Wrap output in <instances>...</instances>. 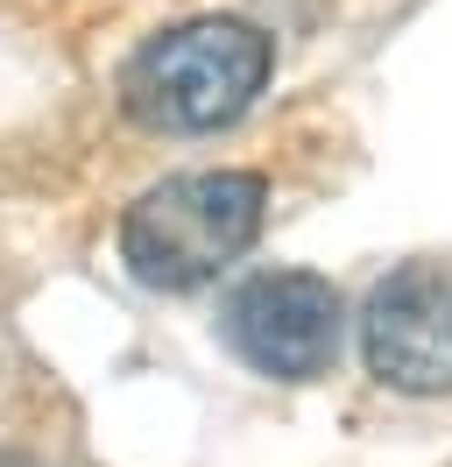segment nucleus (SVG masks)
<instances>
[{
  "label": "nucleus",
  "instance_id": "f257e3e1",
  "mask_svg": "<svg viewBox=\"0 0 452 467\" xmlns=\"http://www.w3.org/2000/svg\"><path fill=\"white\" fill-rule=\"evenodd\" d=\"M262 86H269V36L233 15H205L149 36L128 57L120 107L156 135H205L248 114Z\"/></svg>",
  "mask_w": 452,
  "mask_h": 467
},
{
  "label": "nucleus",
  "instance_id": "f03ea898",
  "mask_svg": "<svg viewBox=\"0 0 452 467\" xmlns=\"http://www.w3.org/2000/svg\"><path fill=\"white\" fill-rule=\"evenodd\" d=\"M262 205L269 184L254 171L163 177L120 213V263L149 291H198L262 234Z\"/></svg>",
  "mask_w": 452,
  "mask_h": 467
},
{
  "label": "nucleus",
  "instance_id": "7ed1b4c3",
  "mask_svg": "<svg viewBox=\"0 0 452 467\" xmlns=\"http://www.w3.org/2000/svg\"><path fill=\"white\" fill-rule=\"evenodd\" d=\"M339 291L311 269H262L220 312L226 348L269 382H318L339 354Z\"/></svg>",
  "mask_w": 452,
  "mask_h": 467
},
{
  "label": "nucleus",
  "instance_id": "20e7f679",
  "mask_svg": "<svg viewBox=\"0 0 452 467\" xmlns=\"http://www.w3.org/2000/svg\"><path fill=\"white\" fill-rule=\"evenodd\" d=\"M367 376L403 397H446L452 389V276L410 263L382 276L361 312Z\"/></svg>",
  "mask_w": 452,
  "mask_h": 467
}]
</instances>
